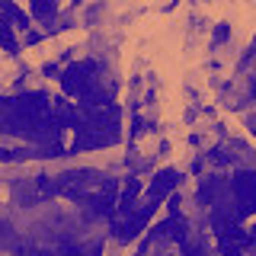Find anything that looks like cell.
<instances>
[{
  "instance_id": "obj_1",
  "label": "cell",
  "mask_w": 256,
  "mask_h": 256,
  "mask_svg": "<svg viewBox=\"0 0 256 256\" xmlns=\"http://www.w3.org/2000/svg\"><path fill=\"white\" fill-rule=\"evenodd\" d=\"M180 170H173V166H164V170H160L157 176H154V182H150L148 186V192H144V208H150V212H157L160 208V202H164V198H170L173 192H176V186H180Z\"/></svg>"
},
{
  "instance_id": "obj_3",
  "label": "cell",
  "mask_w": 256,
  "mask_h": 256,
  "mask_svg": "<svg viewBox=\"0 0 256 256\" xmlns=\"http://www.w3.org/2000/svg\"><path fill=\"white\" fill-rule=\"evenodd\" d=\"M246 237H250V244H256V224H253L250 230H246Z\"/></svg>"
},
{
  "instance_id": "obj_2",
  "label": "cell",
  "mask_w": 256,
  "mask_h": 256,
  "mask_svg": "<svg viewBox=\"0 0 256 256\" xmlns=\"http://www.w3.org/2000/svg\"><path fill=\"white\" fill-rule=\"evenodd\" d=\"M0 48H4L6 54L20 52V38H16V29L10 26V22H0Z\"/></svg>"
}]
</instances>
